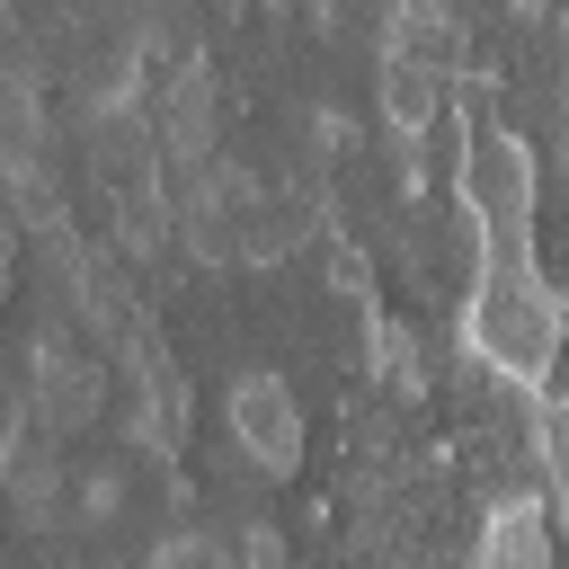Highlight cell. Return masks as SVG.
<instances>
[{
  "label": "cell",
  "instance_id": "cell-9",
  "mask_svg": "<svg viewBox=\"0 0 569 569\" xmlns=\"http://www.w3.org/2000/svg\"><path fill=\"white\" fill-rule=\"evenodd\" d=\"M373 98H382V124H391V142H427V133L445 124V98H453V80H445V71H427V62H400V53H382V71H373Z\"/></svg>",
  "mask_w": 569,
  "mask_h": 569
},
{
  "label": "cell",
  "instance_id": "cell-14",
  "mask_svg": "<svg viewBox=\"0 0 569 569\" xmlns=\"http://www.w3.org/2000/svg\"><path fill=\"white\" fill-rule=\"evenodd\" d=\"M560 124H569V80H560Z\"/></svg>",
  "mask_w": 569,
  "mask_h": 569
},
{
  "label": "cell",
  "instance_id": "cell-7",
  "mask_svg": "<svg viewBox=\"0 0 569 569\" xmlns=\"http://www.w3.org/2000/svg\"><path fill=\"white\" fill-rule=\"evenodd\" d=\"M382 53L427 62V71H445V80H471V36H462L453 0H391V18H382Z\"/></svg>",
  "mask_w": 569,
  "mask_h": 569
},
{
  "label": "cell",
  "instance_id": "cell-12",
  "mask_svg": "<svg viewBox=\"0 0 569 569\" xmlns=\"http://www.w3.org/2000/svg\"><path fill=\"white\" fill-rule=\"evenodd\" d=\"M231 560H284V533L276 525H240L231 533Z\"/></svg>",
  "mask_w": 569,
  "mask_h": 569
},
{
  "label": "cell",
  "instance_id": "cell-6",
  "mask_svg": "<svg viewBox=\"0 0 569 569\" xmlns=\"http://www.w3.org/2000/svg\"><path fill=\"white\" fill-rule=\"evenodd\" d=\"M151 142L169 151V169H196V160H213V62H204V53H187V62L169 71V89H160V116H151Z\"/></svg>",
  "mask_w": 569,
  "mask_h": 569
},
{
  "label": "cell",
  "instance_id": "cell-4",
  "mask_svg": "<svg viewBox=\"0 0 569 569\" xmlns=\"http://www.w3.org/2000/svg\"><path fill=\"white\" fill-rule=\"evenodd\" d=\"M27 400L53 436H80L107 418V356L89 347H62V338H36L27 347Z\"/></svg>",
  "mask_w": 569,
  "mask_h": 569
},
{
  "label": "cell",
  "instance_id": "cell-1",
  "mask_svg": "<svg viewBox=\"0 0 569 569\" xmlns=\"http://www.w3.org/2000/svg\"><path fill=\"white\" fill-rule=\"evenodd\" d=\"M462 347L480 373H498L507 391H542L560 382V347H569V302L542 276L533 249H480L471 293H462Z\"/></svg>",
  "mask_w": 569,
  "mask_h": 569
},
{
  "label": "cell",
  "instance_id": "cell-11",
  "mask_svg": "<svg viewBox=\"0 0 569 569\" xmlns=\"http://www.w3.org/2000/svg\"><path fill=\"white\" fill-rule=\"evenodd\" d=\"M365 347H373V373L391 391H427V365H418V338L391 320V311H365Z\"/></svg>",
  "mask_w": 569,
  "mask_h": 569
},
{
  "label": "cell",
  "instance_id": "cell-13",
  "mask_svg": "<svg viewBox=\"0 0 569 569\" xmlns=\"http://www.w3.org/2000/svg\"><path fill=\"white\" fill-rule=\"evenodd\" d=\"M507 9H516V18H542V9H551V0H507Z\"/></svg>",
  "mask_w": 569,
  "mask_h": 569
},
{
  "label": "cell",
  "instance_id": "cell-5",
  "mask_svg": "<svg viewBox=\"0 0 569 569\" xmlns=\"http://www.w3.org/2000/svg\"><path fill=\"white\" fill-rule=\"evenodd\" d=\"M62 436L36 418V400L18 391V409H9V436H0V480H9V498H18V516L27 525H53V498H62V453H53Z\"/></svg>",
  "mask_w": 569,
  "mask_h": 569
},
{
  "label": "cell",
  "instance_id": "cell-10",
  "mask_svg": "<svg viewBox=\"0 0 569 569\" xmlns=\"http://www.w3.org/2000/svg\"><path fill=\"white\" fill-rule=\"evenodd\" d=\"M525 409H533V462H542V489H551V507H560V525H569V391L542 382V391H525Z\"/></svg>",
  "mask_w": 569,
  "mask_h": 569
},
{
  "label": "cell",
  "instance_id": "cell-8",
  "mask_svg": "<svg viewBox=\"0 0 569 569\" xmlns=\"http://www.w3.org/2000/svg\"><path fill=\"white\" fill-rule=\"evenodd\" d=\"M560 533H569V525H560L551 489H516V498H489V516H480V542H471V551H480V560H498V569H507V560H525V569H533V560H551V551H560Z\"/></svg>",
  "mask_w": 569,
  "mask_h": 569
},
{
  "label": "cell",
  "instance_id": "cell-2",
  "mask_svg": "<svg viewBox=\"0 0 569 569\" xmlns=\"http://www.w3.org/2000/svg\"><path fill=\"white\" fill-rule=\"evenodd\" d=\"M462 124V151H453V196L471 213V240L480 249H533V196H542V169H533V142L480 107L453 116Z\"/></svg>",
  "mask_w": 569,
  "mask_h": 569
},
{
  "label": "cell",
  "instance_id": "cell-3",
  "mask_svg": "<svg viewBox=\"0 0 569 569\" xmlns=\"http://www.w3.org/2000/svg\"><path fill=\"white\" fill-rule=\"evenodd\" d=\"M222 427H231V445L249 453V471H267V480L302 471L311 427H302V400H293V382H284V373H267V365L231 373V391H222Z\"/></svg>",
  "mask_w": 569,
  "mask_h": 569
}]
</instances>
